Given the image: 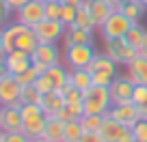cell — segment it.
<instances>
[{"label":"cell","mask_w":147,"mask_h":142,"mask_svg":"<svg viewBox=\"0 0 147 142\" xmlns=\"http://www.w3.org/2000/svg\"><path fill=\"white\" fill-rule=\"evenodd\" d=\"M82 105H84V112H87V114H108V110L113 108L110 88L93 84L89 91H84Z\"/></svg>","instance_id":"obj_1"},{"label":"cell","mask_w":147,"mask_h":142,"mask_svg":"<svg viewBox=\"0 0 147 142\" xmlns=\"http://www.w3.org/2000/svg\"><path fill=\"white\" fill-rule=\"evenodd\" d=\"M22 108V116H24V127L22 131L26 133L28 138H39L43 136V129H46V112L41 110L39 103H24L20 105Z\"/></svg>","instance_id":"obj_2"},{"label":"cell","mask_w":147,"mask_h":142,"mask_svg":"<svg viewBox=\"0 0 147 142\" xmlns=\"http://www.w3.org/2000/svg\"><path fill=\"white\" fill-rule=\"evenodd\" d=\"M104 54L117 65H128L138 56V50L132 47L125 39H104Z\"/></svg>","instance_id":"obj_3"},{"label":"cell","mask_w":147,"mask_h":142,"mask_svg":"<svg viewBox=\"0 0 147 142\" xmlns=\"http://www.w3.org/2000/svg\"><path fill=\"white\" fill-rule=\"evenodd\" d=\"M132 24L134 22L125 17V13L121 9H115L113 15L102 24V28H100L102 37H104V39H123L125 35H128V30L132 28Z\"/></svg>","instance_id":"obj_4"},{"label":"cell","mask_w":147,"mask_h":142,"mask_svg":"<svg viewBox=\"0 0 147 142\" xmlns=\"http://www.w3.org/2000/svg\"><path fill=\"white\" fill-rule=\"evenodd\" d=\"M15 19L28 28H35L39 22L46 19V2L43 0H28L15 11Z\"/></svg>","instance_id":"obj_5"},{"label":"cell","mask_w":147,"mask_h":142,"mask_svg":"<svg viewBox=\"0 0 147 142\" xmlns=\"http://www.w3.org/2000/svg\"><path fill=\"white\" fill-rule=\"evenodd\" d=\"M97 52L93 50L91 43H82V45H69L65 47V60H67L69 69H87L89 63L93 60Z\"/></svg>","instance_id":"obj_6"},{"label":"cell","mask_w":147,"mask_h":142,"mask_svg":"<svg viewBox=\"0 0 147 142\" xmlns=\"http://www.w3.org/2000/svg\"><path fill=\"white\" fill-rule=\"evenodd\" d=\"M20 95H22V84L11 73L0 75V105H20Z\"/></svg>","instance_id":"obj_7"},{"label":"cell","mask_w":147,"mask_h":142,"mask_svg":"<svg viewBox=\"0 0 147 142\" xmlns=\"http://www.w3.org/2000/svg\"><path fill=\"white\" fill-rule=\"evenodd\" d=\"M108 116H113L115 121H119L125 127H134L136 121H141V110L134 101L128 103H113V108L108 110Z\"/></svg>","instance_id":"obj_8"},{"label":"cell","mask_w":147,"mask_h":142,"mask_svg":"<svg viewBox=\"0 0 147 142\" xmlns=\"http://www.w3.org/2000/svg\"><path fill=\"white\" fill-rule=\"evenodd\" d=\"M32 30H35L39 43H56L65 35V26L61 22H56V19H43Z\"/></svg>","instance_id":"obj_9"},{"label":"cell","mask_w":147,"mask_h":142,"mask_svg":"<svg viewBox=\"0 0 147 142\" xmlns=\"http://www.w3.org/2000/svg\"><path fill=\"white\" fill-rule=\"evenodd\" d=\"M134 86L136 84L128 78V75H119V78L113 80L110 84V97H113V103H128L132 101V93H134Z\"/></svg>","instance_id":"obj_10"},{"label":"cell","mask_w":147,"mask_h":142,"mask_svg":"<svg viewBox=\"0 0 147 142\" xmlns=\"http://www.w3.org/2000/svg\"><path fill=\"white\" fill-rule=\"evenodd\" d=\"M24 127V116L20 105H7L2 108V116H0V131L11 133V131H22Z\"/></svg>","instance_id":"obj_11"},{"label":"cell","mask_w":147,"mask_h":142,"mask_svg":"<svg viewBox=\"0 0 147 142\" xmlns=\"http://www.w3.org/2000/svg\"><path fill=\"white\" fill-rule=\"evenodd\" d=\"M5 65H7V71H9L11 75H20V73H24L26 69L32 67V58H30V54L24 52V50H13V52H9V54L5 56Z\"/></svg>","instance_id":"obj_12"},{"label":"cell","mask_w":147,"mask_h":142,"mask_svg":"<svg viewBox=\"0 0 147 142\" xmlns=\"http://www.w3.org/2000/svg\"><path fill=\"white\" fill-rule=\"evenodd\" d=\"M30 58H32V63L52 67V65L61 63V52H59V47H56L54 43H39V45L32 50Z\"/></svg>","instance_id":"obj_13"},{"label":"cell","mask_w":147,"mask_h":142,"mask_svg":"<svg viewBox=\"0 0 147 142\" xmlns=\"http://www.w3.org/2000/svg\"><path fill=\"white\" fill-rule=\"evenodd\" d=\"M125 131H128L125 125H121L119 121H115L108 114L104 116V123H102V127H100V136L104 138V142H121V138H123Z\"/></svg>","instance_id":"obj_14"},{"label":"cell","mask_w":147,"mask_h":142,"mask_svg":"<svg viewBox=\"0 0 147 142\" xmlns=\"http://www.w3.org/2000/svg\"><path fill=\"white\" fill-rule=\"evenodd\" d=\"M128 78L132 80L134 84H145L147 86V56H143V54H138L134 60H130L128 65Z\"/></svg>","instance_id":"obj_15"},{"label":"cell","mask_w":147,"mask_h":142,"mask_svg":"<svg viewBox=\"0 0 147 142\" xmlns=\"http://www.w3.org/2000/svg\"><path fill=\"white\" fill-rule=\"evenodd\" d=\"M89 9H91V15H93V22H95L97 28H102V24L113 15L115 7L110 5L108 0H89Z\"/></svg>","instance_id":"obj_16"},{"label":"cell","mask_w":147,"mask_h":142,"mask_svg":"<svg viewBox=\"0 0 147 142\" xmlns=\"http://www.w3.org/2000/svg\"><path fill=\"white\" fill-rule=\"evenodd\" d=\"M41 110L46 112V116H56L61 112V108L65 105V97L61 95L59 91H52V93H46L39 101Z\"/></svg>","instance_id":"obj_17"},{"label":"cell","mask_w":147,"mask_h":142,"mask_svg":"<svg viewBox=\"0 0 147 142\" xmlns=\"http://www.w3.org/2000/svg\"><path fill=\"white\" fill-rule=\"evenodd\" d=\"M87 69H89V73H110V75H117V63L113 58H108L106 54H95Z\"/></svg>","instance_id":"obj_18"},{"label":"cell","mask_w":147,"mask_h":142,"mask_svg":"<svg viewBox=\"0 0 147 142\" xmlns=\"http://www.w3.org/2000/svg\"><path fill=\"white\" fill-rule=\"evenodd\" d=\"M63 43H65V47H69V45H82V43H91V30L78 28L76 24H74V26L65 28Z\"/></svg>","instance_id":"obj_19"},{"label":"cell","mask_w":147,"mask_h":142,"mask_svg":"<svg viewBox=\"0 0 147 142\" xmlns=\"http://www.w3.org/2000/svg\"><path fill=\"white\" fill-rule=\"evenodd\" d=\"M43 138H48L50 142H65V121H61L59 116H48Z\"/></svg>","instance_id":"obj_20"},{"label":"cell","mask_w":147,"mask_h":142,"mask_svg":"<svg viewBox=\"0 0 147 142\" xmlns=\"http://www.w3.org/2000/svg\"><path fill=\"white\" fill-rule=\"evenodd\" d=\"M24 30V24L15 22V24H9L7 28H2L0 30V35H2V43H5V52L9 54V52L15 50V41H18V35Z\"/></svg>","instance_id":"obj_21"},{"label":"cell","mask_w":147,"mask_h":142,"mask_svg":"<svg viewBox=\"0 0 147 142\" xmlns=\"http://www.w3.org/2000/svg\"><path fill=\"white\" fill-rule=\"evenodd\" d=\"M39 45V41H37V35L32 28L24 26V30L18 35V41H15V50H24L28 52V54H32V50Z\"/></svg>","instance_id":"obj_22"},{"label":"cell","mask_w":147,"mask_h":142,"mask_svg":"<svg viewBox=\"0 0 147 142\" xmlns=\"http://www.w3.org/2000/svg\"><path fill=\"white\" fill-rule=\"evenodd\" d=\"M69 82L74 86L78 88V91H89L93 86V75L89 73V69H71L69 71Z\"/></svg>","instance_id":"obj_23"},{"label":"cell","mask_w":147,"mask_h":142,"mask_svg":"<svg viewBox=\"0 0 147 142\" xmlns=\"http://www.w3.org/2000/svg\"><path fill=\"white\" fill-rule=\"evenodd\" d=\"M76 26L78 28H84V30H91L95 26V22H93V15H91V9H89V0H82L78 5V13H76Z\"/></svg>","instance_id":"obj_24"},{"label":"cell","mask_w":147,"mask_h":142,"mask_svg":"<svg viewBox=\"0 0 147 142\" xmlns=\"http://www.w3.org/2000/svg\"><path fill=\"white\" fill-rule=\"evenodd\" d=\"M84 114H87V112H84L82 103H65L56 116H59L61 121H65V123H74V121H80Z\"/></svg>","instance_id":"obj_25"},{"label":"cell","mask_w":147,"mask_h":142,"mask_svg":"<svg viewBox=\"0 0 147 142\" xmlns=\"http://www.w3.org/2000/svg\"><path fill=\"white\" fill-rule=\"evenodd\" d=\"M46 73H48V78L54 82L56 91L69 82V71H67V69H65L61 63H59V65H52V67H48V69H46Z\"/></svg>","instance_id":"obj_26"},{"label":"cell","mask_w":147,"mask_h":142,"mask_svg":"<svg viewBox=\"0 0 147 142\" xmlns=\"http://www.w3.org/2000/svg\"><path fill=\"white\" fill-rule=\"evenodd\" d=\"M145 9H147V7L141 5V0H128V2L121 7V11L125 13V17L132 19L134 24H138V19L145 15Z\"/></svg>","instance_id":"obj_27"},{"label":"cell","mask_w":147,"mask_h":142,"mask_svg":"<svg viewBox=\"0 0 147 142\" xmlns=\"http://www.w3.org/2000/svg\"><path fill=\"white\" fill-rule=\"evenodd\" d=\"M145 37H147V30L143 26H138V24H132V28L128 30V35H125V41L130 43L132 47H136V50H141L143 43H145Z\"/></svg>","instance_id":"obj_28"},{"label":"cell","mask_w":147,"mask_h":142,"mask_svg":"<svg viewBox=\"0 0 147 142\" xmlns=\"http://www.w3.org/2000/svg\"><path fill=\"white\" fill-rule=\"evenodd\" d=\"M104 116L106 114H84L78 123L82 127V131H100L102 123H104Z\"/></svg>","instance_id":"obj_29"},{"label":"cell","mask_w":147,"mask_h":142,"mask_svg":"<svg viewBox=\"0 0 147 142\" xmlns=\"http://www.w3.org/2000/svg\"><path fill=\"white\" fill-rule=\"evenodd\" d=\"M41 93L35 84H28V86H22V95H20V105L24 103H39L41 101Z\"/></svg>","instance_id":"obj_30"},{"label":"cell","mask_w":147,"mask_h":142,"mask_svg":"<svg viewBox=\"0 0 147 142\" xmlns=\"http://www.w3.org/2000/svg\"><path fill=\"white\" fill-rule=\"evenodd\" d=\"M76 13H78V7L63 5V2H61V24H63L65 28H69V26L76 24Z\"/></svg>","instance_id":"obj_31"},{"label":"cell","mask_w":147,"mask_h":142,"mask_svg":"<svg viewBox=\"0 0 147 142\" xmlns=\"http://www.w3.org/2000/svg\"><path fill=\"white\" fill-rule=\"evenodd\" d=\"M82 136H84V131H82V127H80L78 121L65 123V142H80Z\"/></svg>","instance_id":"obj_32"},{"label":"cell","mask_w":147,"mask_h":142,"mask_svg":"<svg viewBox=\"0 0 147 142\" xmlns=\"http://www.w3.org/2000/svg\"><path fill=\"white\" fill-rule=\"evenodd\" d=\"M35 86L39 88V93H41V95H46V93H52V91H56L54 82H52V80L48 78V73H41V75H39V78H37V82H35Z\"/></svg>","instance_id":"obj_33"},{"label":"cell","mask_w":147,"mask_h":142,"mask_svg":"<svg viewBox=\"0 0 147 142\" xmlns=\"http://www.w3.org/2000/svg\"><path fill=\"white\" fill-rule=\"evenodd\" d=\"M134 131V140H141V142H147V119H141L134 123L132 127Z\"/></svg>","instance_id":"obj_34"},{"label":"cell","mask_w":147,"mask_h":142,"mask_svg":"<svg viewBox=\"0 0 147 142\" xmlns=\"http://www.w3.org/2000/svg\"><path fill=\"white\" fill-rule=\"evenodd\" d=\"M15 78H18V82L22 84V86H28V84H35L37 82V78H39V73H37L35 69H26V71H24V73H20V75H15Z\"/></svg>","instance_id":"obj_35"},{"label":"cell","mask_w":147,"mask_h":142,"mask_svg":"<svg viewBox=\"0 0 147 142\" xmlns=\"http://www.w3.org/2000/svg\"><path fill=\"white\" fill-rule=\"evenodd\" d=\"M132 101H134L136 105H143V103L147 101V86H145V84H136V86H134Z\"/></svg>","instance_id":"obj_36"},{"label":"cell","mask_w":147,"mask_h":142,"mask_svg":"<svg viewBox=\"0 0 147 142\" xmlns=\"http://www.w3.org/2000/svg\"><path fill=\"white\" fill-rule=\"evenodd\" d=\"M46 19L61 22V2H46Z\"/></svg>","instance_id":"obj_37"},{"label":"cell","mask_w":147,"mask_h":142,"mask_svg":"<svg viewBox=\"0 0 147 142\" xmlns=\"http://www.w3.org/2000/svg\"><path fill=\"white\" fill-rule=\"evenodd\" d=\"M91 75H93V84H97V86H110L113 80L117 78V75H110V73H91Z\"/></svg>","instance_id":"obj_38"},{"label":"cell","mask_w":147,"mask_h":142,"mask_svg":"<svg viewBox=\"0 0 147 142\" xmlns=\"http://www.w3.org/2000/svg\"><path fill=\"white\" fill-rule=\"evenodd\" d=\"M2 142H30V138L24 131H11V133H5Z\"/></svg>","instance_id":"obj_39"},{"label":"cell","mask_w":147,"mask_h":142,"mask_svg":"<svg viewBox=\"0 0 147 142\" xmlns=\"http://www.w3.org/2000/svg\"><path fill=\"white\" fill-rule=\"evenodd\" d=\"M80 142H104V138L100 136V131H84Z\"/></svg>","instance_id":"obj_40"},{"label":"cell","mask_w":147,"mask_h":142,"mask_svg":"<svg viewBox=\"0 0 147 142\" xmlns=\"http://www.w3.org/2000/svg\"><path fill=\"white\" fill-rule=\"evenodd\" d=\"M5 2H7V5H9L11 9H13V11H18V9H20L22 5H26L28 0H5Z\"/></svg>","instance_id":"obj_41"},{"label":"cell","mask_w":147,"mask_h":142,"mask_svg":"<svg viewBox=\"0 0 147 142\" xmlns=\"http://www.w3.org/2000/svg\"><path fill=\"white\" fill-rule=\"evenodd\" d=\"M108 2H110L113 7H115V9H121V7H123L125 2H128V0H108Z\"/></svg>","instance_id":"obj_42"},{"label":"cell","mask_w":147,"mask_h":142,"mask_svg":"<svg viewBox=\"0 0 147 142\" xmlns=\"http://www.w3.org/2000/svg\"><path fill=\"white\" fill-rule=\"evenodd\" d=\"M138 110H141V119H147V101L143 105H138Z\"/></svg>","instance_id":"obj_43"},{"label":"cell","mask_w":147,"mask_h":142,"mask_svg":"<svg viewBox=\"0 0 147 142\" xmlns=\"http://www.w3.org/2000/svg\"><path fill=\"white\" fill-rule=\"evenodd\" d=\"M5 73H9V71H7V65H5V58H0V75H5Z\"/></svg>","instance_id":"obj_44"},{"label":"cell","mask_w":147,"mask_h":142,"mask_svg":"<svg viewBox=\"0 0 147 142\" xmlns=\"http://www.w3.org/2000/svg\"><path fill=\"white\" fill-rule=\"evenodd\" d=\"M7 52H5V43H2V35H0V58H5Z\"/></svg>","instance_id":"obj_45"},{"label":"cell","mask_w":147,"mask_h":142,"mask_svg":"<svg viewBox=\"0 0 147 142\" xmlns=\"http://www.w3.org/2000/svg\"><path fill=\"white\" fill-rule=\"evenodd\" d=\"M82 0H63V5H71V7H78Z\"/></svg>","instance_id":"obj_46"},{"label":"cell","mask_w":147,"mask_h":142,"mask_svg":"<svg viewBox=\"0 0 147 142\" xmlns=\"http://www.w3.org/2000/svg\"><path fill=\"white\" fill-rule=\"evenodd\" d=\"M138 54L147 56V37H145V43H143V47H141V50H138Z\"/></svg>","instance_id":"obj_47"},{"label":"cell","mask_w":147,"mask_h":142,"mask_svg":"<svg viewBox=\"0 0 147 142\" xmlns=\"http://www.w3.org/2000/svg\"><path fill=\"white\" fill-rule=\"evenodd\" d=\"M30 142H50V140L43 138V136H39V138H30Z\"/></svg>","instance_id":"obj_48"},{"label":"cell","mask_w":147,"mask_h":142,"mask_svg":"<svg viewBox=\"0 0 147 142\" xmlns=\"http://www.w3.org/2000/svg\"><path fill=\"white\" fill-rule=\"evenodd\" d=\"M43 2H63V0H43Z\"/></svg>","instance_id":"obj_49"},{"label":"cell","mask_w":147,"mask_h":142,"mask_svg":"<svg viewBox=\"0 0 147 142\" xmlns=\"http://www.w3.org/2000/svg\"><path fill=\"white\" fill-rule=\"evenodd\" d=\"M2 138H5V131H0V142H2Z\"/></svg>","instance_id":"obj_50"},{"label":"cell","mask_w":147,"mask_h":142,"mask_svg":"<svg viewBox=\"0 0 147 142\" xmlns=\"http://www.w3.org/2000/svg\"><path fill=\"white\" fill-rule=\"evenodd\" d=\"M141 5H143V7H147V0H141Z\"/></svg>","instance_id":"obj_51"},{"label":"cell","mask_w":147,"mask_h":142,"mask_svg":"<svg viewBox=\"0 0 147 142\" xmlns=\"http://www.w3.org/2000/svg\"><path fill=\"white\" fill-rule=\"evenodd\" d=\"M0 116H2V105H0Z\"/></svg>","instance_id":"obj_52"},{"label":"cell","mask_w":147,"mask_h":142,"mask_svg":"<svg viewBox=\"0 0 147 142\" xmlns=\"http://www.w3.org/2000/svg\"><path fill=\"white\" fill-rule=\"evenodd\" d=\"M134 142H141V140H134Z\"/></svg>","instance_id":"obj_53"}]
</instances>
